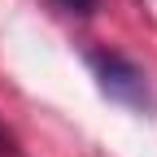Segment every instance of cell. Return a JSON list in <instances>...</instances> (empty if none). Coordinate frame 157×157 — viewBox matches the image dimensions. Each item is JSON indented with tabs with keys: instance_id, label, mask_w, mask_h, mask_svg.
Segmentation results:
<instances>
[{
	"instance_id": "obj_3",
	"label": "cell",
	"mask_w": 157,
	"mask_h": 157,
	"mask_svg": "<svg viewBox=\"0 0 157 157\" xmlns=\"http://www.w3.org/2000/svg\"><path fill=\"white\" fill-rule=\"evenodd\" d=\"M0 157H13V140H9L5 131H0Z\"/></svg>"
},
{
	"instance_id": "obj_1",
	"label": "cell",
	"mask_w": 157,
	"mask_h": 157,
	"mask_svg": "<svg viewBox=\"0 0 157 157\" xmlns=\"http://www.w3.org/2000/svg\"><path fill=\"white\" fill-rule=\"evenodd\" d=\"M87 70H92V78H96V87H101L105 101L122 105V109H135V113H153L157 109L153 87H148V74L135 66L131 57L96 48V52H87Z\"/></svg>"
},
{
	"instance_id": "obj_2",
	"label": "cell",
	"mask_w": 157,
	"mask_h": 157,
	"mask_svg": "<svg viewBox=\"0 0 157 157\" xmlns=\"http://www.w3.org/2000/svg\"><path fill=\"white\" fill-rule=\"evenodd\" d=\"M48 5H57V9L70 13V17H92L96 9H101V0H48Z\"/></svg>"
}]
</instances>
